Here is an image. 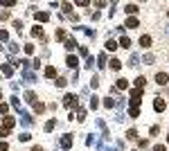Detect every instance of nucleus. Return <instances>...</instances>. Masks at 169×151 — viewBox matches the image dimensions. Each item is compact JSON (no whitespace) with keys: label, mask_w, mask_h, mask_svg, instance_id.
<instances>
[{"label":"nucleus","mask_w":169,"mask_h":151,"mask_svg":"<svg viewBox=\"0 0 169 151\" xmlns=\"http://www.w3.org/2000/svg\"><path fill=\"white\" fill-rule=\"evenodd\" d=\"M160 133V126H151V135H158Z\"/></svg>","instance_id":"obj_29"},{"label":"nucleus","mask_w":169,"mask_h":151,"mask_svg":"<svg viewBox=\"0 0 169 151\" xmlns=\"http://www.w3.org/2000/svg\"><path fill=\"white\" fill-rule=\"evenodd\" d=\"M147 144H149L147 140H140V142H138V147H140V149H147Z\"/></svg>","instance_id":"obj_30"},{"label":"nucleus","mask_w":169,"mask_h":151,"mask_svg":"<svg viewBox=\"0 0 169 151\" xmlns=\"http://www.w3.org/2000/svg\"><path fill=\"white\" fill-rule=\"evenodd\" d=\"M126 138H129V140H135V138H138V131H135V129H129V131H126Z\"/></svg>","instance_id":"obj_17"},{"label":"nucleus","mask_w":169,"mask_h":151,"mask_svg":"<svg viewBox=\"0 0 169 151\" xmlns=\"http://www.w3.org/2000/svg\"><path fill=\"white\" fill-rule=\"evenodd\" d=\"M167 142H169V135H167Z\"/></svg>","instance_id":"obj_39"},{"label":"nucleus","mask_w":169,"mask_h":151,"mask_svg":"<svg viewBox=\"0 0 169 151\" xmlns=\"http://www.w3.org/2000/svg\"><path fill=\"white\" fill-rule=\"evenodd\" d=\"M63 104H66V106H77V104H79V97L77 95H66V97H63Z\"/></svg>","instance_id":"obj_1"},{"label":"nucleus","mask_w":169,"mask_h":151,"mask_svg":"<svg viewBox=\"0 0 169 151\" xmlns=\"http://www.w3.org/2000/svg\"><path fill=\"white\" fill-rule=\"evenodd\" d=\"M167 16H169V9H167Z\"/></svg>","instance_id":"obj_38"},{"label":"nucleus","mask_w":169,"mask_h":151,"mask_svg":"<svg viewBox=\"0 0 169 151\" xmlns=\"http://www.w3.org/2000/svg\"><path fill=\"white\" fill-rule=\"evenodd\" d=\"M7 108H9L7 104H0V113H7Z\"/></svg>","instance_id":"obj_32"},{"label":"nucleus","mask_w":169,"mask_h":151,"mask_svg":"<svg viewBox=\"0 0 169 151\" xmlns=\"http://www.w3.org/2000/svg\"><path fill=\"white\" fill-rule=\"evenodd\" d=\"M129 115H131V117H138V115H140V111H138L135 106H131V111H129Z\"/></svg>","instance_id":"obj_24"},{"label":"nucleus","mask_w":169,"mask_h":151,"mask_svg":"<svg viewBox=\"0 0 169 151\" xmlns=\"http://www.w3.org/2000/svg\"><path fill=\"white\" fill-rule=\"evenodd\" d=\"M135 86H138L140 90H142L144 86H147V79H144V77H138V79H135Z\"/></svg>","instance_id":"obj_14"},{"label":"nucleus","mask_w":169,"mask_h":151,"mask_svg":"<svg viewBox=\"0 0 169 151\" xmlns=\"http://www.w3.org/2000/svg\"><path fill=\"white\" fill-rule=\"evenodd\" d=\"M2 72H5V74L9 77V74H11V68H9V66H2Z\"/></svg>","instance_id":"obj_31"},{"label":"nucleus","mask_w":169,"mask_h":151,"mask_svg":"<svg viewBox=\"0 0 169 151\" xmlns=\"http://www.w3.org/2000/svg\"><path fill=\"white\" fill-rule=\"evenodd\" d=\"M156 81H158L160 86H167L169 84V74L167 72H158V74H156Z\"/></svg>","instance_id":"obj_3"},{"label":"nucleus","mask_w":169,"mask_h":151,"mask_svg":"<svg viewBox=\"0 0 169 151\" xmlns=\"http://www.w3.org/2000/svg\"><path fill=\"white\" fill-rule=\"evenodd\" d=\"M144 63H147V66H151V63H153V56L147 54V56H144Z\"/></svg>","instance_id":"obj_25"},{"label":"nucleus","mask_w":169,"mask_h":151,"mask_svg":"<svg viewBox=\"0 0 169 151\" xmlns=\"http://www.w3.org/2000/svg\"><path fill=\"white\" fill-rule=\"evenodd\" d=\"M126 86H129V81H126V79H117V88L120 90H124Z\"/></svg>","instance_id":"obj_19"},{"label":"nucleus","mask_w":169,"mask_h":151,"mask_svg":"<svg viewBox=\"0 0 169 151\" xmlns=\"http://www.w3.org/2000/svg\"><path fill=\"white\" fill-rule=\"evenodd\" d=\"M34 111H36V113H43V111H45V106H43L41 102H36V104H34Z\"/></svg>","instance_id":"obj_21"},{"label":"nucleus","mask_w":169,"mask_h":151,"mask_svg":"<svg viewBox=\"0 0 169 151\" xmlns=\"http://www.w3.org/2000/svg\"><path fill=\"white\" fill-rule=\"evenodd\" d=\"M9 147H7V142H0V151H7Z\"/></svg>","instance_id":"obj_33"},{"label":"nucleus","mask_w":169,"mask_h":151,"mask_svg":"<svg viewBox=\"0 0 169 151\" xmlns=\"http://www.w3.org/2000/svg\"><path fill=\"white\" fill-rule=\"evenodd\" d=\"M140 45H142V50H149L151 48V36H149V34H142V36H140Z\"/></svg>","instance_id":"obj_2"},{"label":"nucleus","mask_w":169,"mask_h":151,"mask_svg":"<svg viewBox=\"0 0 169 151\" xmlns=\"http://www.w3.org/2000/svg\"><path fill=\"white\" fill-rule=\"evenodd\" d=\"M54 126H56V122H54V120H50L48 124H45V131H52V129H54Z\"/></svg>","instance_id":"obj_22"},{"label":"nucleus","mask_w":169,"mask_h":151,"mask_svg":"<svg viewBox=\"0 0 169 151\" xmlns=\"http://www.w3.org/2000/svg\"><path fill=\"white\" fill-rule=\"evenodd\" d=\"M165 32H167V36H169V25H167V30H165Z\"/></svg>","instance_id":"obj_36"},{"label":"nucleus","mask_w":169,"mask_h":151,"mask_svg":"<svg viewBox=\"0 0 169 151\" xmlns=\"http://www.w3.org/2000/svg\"><path fill=\"white\" fill-rule=\"evenodd\" d=\"M153 151H167V147H165V144H156Z\"/></svg>","instance_id":"obj_28"},{"label":"nucleus","mask_w":169,"mask_h":151,"mask_svg":"<svg viewBox=\"0 0 169 151\" xmlns=\"http://www.w3.org/2000/svg\"><path fill=\"white\" fill-rule=\"evenodd\" d=\"M0 99H2V92H0Z\"/></svg>","instance_id":"obj_37"},{"label":"nucleus","mask_w":169,"mask_h":151,"mask_svg":"<svg viewBox=\"0 0 169 151\" xmlns=\"http://www.w3.org/2000/svg\"><path fill=\"white\" fill-rule=\"evenodd\" d=\"M32 151H43V149H41V147H32Z\"/></svg>","instance_id":"obj_35"},{"label":"nucleus","mask_w":169,"mask_h":151,"mask_svg":"<svg viewBox=\"0 0 169 151\" xmlns=\"http://www.w3.org/2000/svg\"><path fill=\"white\" fill-rule=\"evenodd\" d=\"M106 50H108V52L117 50V43H115V41H106Z\"/></svg>","instance_id":"obj_16"},{"label":"nucleus","mask_w":169,"mask_h":151,"mask_svg":"<svg viewBox=\"0 0 169 151\" xmlns=\"http://www.w3.org/2000/svg\"><path fill=\"white\" fill-rule=\"evenodd\" d=\"M61 147H63V149H70V147H72V138H70V135H66V138L61 140Z\"/></svg>","instance_id":"obj_8"},{"label":"nucleus","mask_w":169,"mask_h":151,"mask_svg":"<svg viewBox=\"0 0 169 151\" xmlns=\"http://www.w3.org/2000/svg\"><path fill=\"white\" fill-rule=\"evenodd\" d=\"M45 77H48V79L56 77V70H54V66H48V68H45Z\"/></svg>","instance_id":"obj_7"},{"label":"nucleus","mask_w":169,"mask_h":151,"mask_svg":"<svg viewBox=\"0 0 169 151\" xmlns=\"http://www.w3.org/2000/svg\"><path fill=\"white\" fill-rule=\"evenodd\" d=\"M126 27L135 30V27H138V18H126Z\"/></svg>","instance_id":"obj_15"},{"label":"nucleus","mask_w":169,"mask_h":151,"mask_svg":"<svg viewBox=\"0 0 169 151\" xmlns=\"http://www.w3.org/2000/svg\"><path fill=\"white\" fill-rule=\"evenodd\" d=\"M165 106H167V104H165V99L156 97V102H153V108H156V111H158V113H162V111H165Z\"/></svg>","instance_id":"obj_4"},{"label":"nucleus","mask_w":169,"mask_h":151,"mask_svg":"<svg viewBox=\"0 0 169 151\" xmlns=\"http://www.w3.org/2000/svg\"><path fill=\"white\" fill-rule=\"evenodd\" d=\"M66 84H68V79H63V77H61L59 81H56V86H59V88H63V86H66Z\"/></svg>","instance_id":"obj_26"},{"label":"nucleus","mask_w":169,"mask_h":151,"mask_svg":"<svg viewBox=\"0 0 169 151\" xmlns=\"http://www.w3.org/2000/svg\"><path fill=\"white\" fill-rule=\"evenodd\" d=\"M56 38H59V41H63V38H66V32H63V30H59V32H56Z\"/></svg>","instance_id":"obj_27"},{"label":"nucleus","mask_w":169,"mask_h":151,"mask_svg":"<svg viewBox=\"0 0 169 151\" xmlns=\"http://www.w3.org/2000/svg\"><path fill=\"white\" fill-rule=\"evenodd\" d=\"M104 106H106V108H113V106H115V102H113V99H108V97H106V99H104Z\"/></svg>","instance_id":"obj_23"},{"label":"nucleus","mask_w":169,"mask_h":151,"mask_svg":"<svg viewBox=\"0 0 169 151\" xmlns=\"http://www.w3.org/2000/svg\"><path fill=\"white\" fill-rule=\"evenodd\" d=\"M138 11V5H126V14H135Z\"/></svg>","instance_id":"obj_20"},{"label":"nucleus","mask_w":169,"mask_h":151,"mask_svg":"<svg viewBox=\"0 0 169 151\" xmlns=\"http://www.w3.org/2000/svg\"><path fill=\"white\" fill-rule=\"evenodd\" d=\"M32 34H34V36H38V38H43V27H32Z\"/></svg>","instance_id":"obj_11"},{"label":"nucleus","mask_w":169,"mask_h":151,"mask_svg":"<svg viewBox=\"0 0 169 151\" xmlns=\"http://www.w3.org/2000/svg\"><path fill=\"white\" fill-rule=\"evenodd\" d=\"M36 20H41V23L50 20V14H48V11H38V14H36Z\"/></svg>","instance_id":"obj_6"},{"label":"nucleus","mask_w":169,"mask_h":151,"mask_svg":"<svg viewBox=\"0 0 169 151\" xmlns=\"http://www.w3.org/2000/svg\"><path fill=\"white\" fill-rule=\"evenodd\" d=\"M120 68H122V61H120V59H113V61H110V70H120Z\"/></svg>","instance_id":"obj_12"},{"label":"nucleus","mask_w":169,"mask_h":151,"mask_svg":"<svg viewBox=\"0 0 169 151\" xmlns=\"http://www.w3.org/2000/svg\"><path fill=\"white\" fill-rule=\"evenodd\" d=\"M0 138H7V129H0Z\"/></svg>","instance_id":"obj_34"},{"label":"nucleus","mask_w":169,"mask_h":151,"mask_svg":"<svg viewBox=\"0 0 169 151\" xmlns=\"http://www.w3.org/2000/svg\"><path fill=\"white\" fill-rule=\"evenodd\" d=\"M66 48H68V50L77 48V41H74V38H68V41H66Z\"/></svg>","instance_id":"obj_18"},{"label":"nucleus","mask_w":169,"mask_h":151,"mask_svg":"<svg viewBox=\"0 0 169 151\" xmlns=\"http://www.w3.org/2000/svg\"><path fill=\"white\" fill-rule=\"evenodd\" d=\"M25 99H27V102H32V104H36V95H34L32 90H27V92H25Z\"/></svg>","instance_id":"obj_13"},{"label":"nucleus","mask_w":169,"mask_h":151,"mask_svg":"<svg viewBox=\"0 0 169 151\" xmlns=\"http://www.w3.org/2000/svg\"><path fill=\"white\" fill-rule=\"evenodd\" d=\"M120 45H122L124 50H129V48H131V41L126 38V36H122V38H120Z\"/></svg>","instance_id":"obj_10"},{"label":"nucleus","mask_w":169,"mask_h":151,"mask_svg":"<svg viewBox=\"0 0 169 151\" xmlns=\"http://www.w3.org/2000/svg\"><path fill=\"white\" fill-rule=\"evenodd\" d=\"M2 124H5L2 129H11V126H16V120H14V117H5Z\"/></svg>","instance_id":"obj_5"},{"label":"nucleus","mask_w":169,"mask_h":151,"mask_svg":"<svg viewBox=\"0 0 169 151\" xmlns=\"http://www.w3.org/2000/svg\"><path fill=\"white\" fill-rule=\"evenodd\" d=\"M66 63H68V68H77V56H68V59H66Z\"/></svg>","instance_id":"obj_9"}]
</instances>
